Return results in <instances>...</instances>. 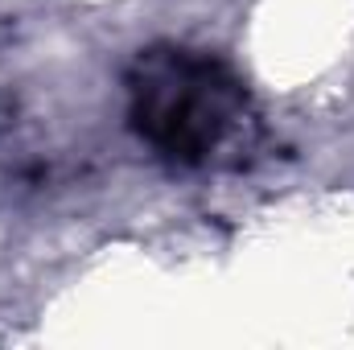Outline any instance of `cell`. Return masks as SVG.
Returning a JSON list of instances; mask_svg holds the SVG:
<instances>
[{
    "label": "cell",
    "mask_w": 354,
    "mask_h": 350,
    "mask_svg": "<svg viewBox=\"0 0 354 350\" xmlns=\"http://www.w3.org/2000/svg\"><path fill=\"white\" fill-rule=\"evenodd\" d=\"M136 120L174 157H210L239 120V91L214 62L174 50L149 62L136 87Z\"/></svg>",
    "instance_id": "obj_1"
}]
</instances>
